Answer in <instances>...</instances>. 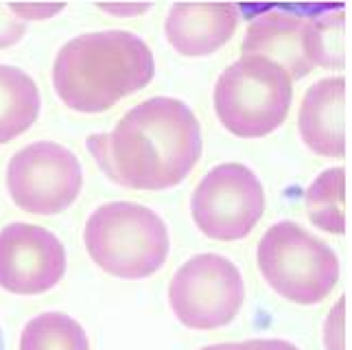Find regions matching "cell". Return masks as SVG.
I'll return each mask as SVG.
<instances>
[{
  "instance_id": "cell-22",
  "label": "cell",
  "mask_w": 352,
  "mask_h": 350,
  "mask_svg": "<svg viewBox=\"0 0 352 350\" xmlns=\"http://www.w3.org/2000/svg\"><path fill=\"white\" fill-rule=\"evenodd\" d=\"M199 350H226V344H212V346H204Z\"/></svg>"
},
{
  "instance_id": "cell-20",
  "label": "cell",
  "mask_w": 352,
  "mask_h": 350,
  "mask_svg": "<svg viewBox=\"0 0 352 350\" xmlns=\"http://www.w3.org/2000/svg\"><path fill=\"white\" fill-rule=\"evenodd\" d=\"M226 350H300L296 344L287 340H248V342H230Z\"/></svg>"
},
{
  "instance_id": "cell-8",
  "label": "cell",
  "mask_w": 352,
  "mask_h": 350,
  "mask_svg": "<svg viewBox=\"0 0 352 350\" xmlns=\"http://www.w3.org/2000/svg\"><path fill=\"white\" fill-rule=\"evenodd\" d=\"M7 193L29 215L51 217L68 210L83 186V168L75 153L53 140L31 142L11 155Z\"/></svg>"
},
{
  "instance_id": "cell-18",
  "label": "cell",
  "mask_w": 352,
  "mask_h": 350,
  "mask_svg": "<svg viewBox=\"0 0 352 350\" xmlns=\"http://www.w3.org/2000/svg\"><path fill=\"white\" fill-rule=\"evenodd\" d=\"M27 35V24L18 20L7 5H0V51L16 46Z\"/></svg>"
},
{
  "instance_id": "cell-15",
  "label": "cell",
  "mask_w": 352,
  "mask_h": 350,
  "mask_svg": "<svg viewBox=\"0 0 352 350\" xmlns=\"http://www.w3.org/2000/svg\"><path fill=\"white\" fill-rule=\"evenodd\" d=\"M20 350H90V340L66 313H40L22 329Z\"/></svg>"
},
{
  "instance_id": "cell-1",
  "label": "cell",
  "mask_w": 352,
  "mask_h": 350,
  "mask_svg": "<svg viewBox=\"0 0 352 350\" xmlns=\"http://www.w3.org/2000/svg\"><path fill=\"white\" fill-rule=\"evenodd\" d=\"M110 182L129 190L179 186L197 166L204 138L197 114L173 96H151L131 107L107 134L86 142Z\"/></svg>"
},
{
  "instance_id": "cell-21",
  "label": "cell",
  "mask_w": 352,
  "mask_h": 350,
  "mask_svg": "<svg viewBox=\"0 0 352 350\" xmlns=\"http://www.w3.org/2000/svg\"><path fill=\"white\" fill-rule=\"evenodd\" d=\"M96 7L116 18H136L151 9V5H96Z\"/></svg>"
},
{
  "instance_id": "cell-6",
  "label": "cell",
  "mask_w": 352,
  "mask_h": 350,
  "mask_svg": "<svg viewBox=\"0 0 352 350\" xmlns=\"http://www.w3.org/2000/svg\"><path fill=\"white\" fill-rule=\"evenodd\" d=\"M245 303V281L228 256L204 252L173 274L168 307L190 331H217L232 324Z\"/></svg>"
},
{
  "instance_id": "cell-19",
  "label": "cell",
  "mask_w": 352,
  "mask_h": 350,
  "mask_svg": "<svg viewBox=\"0 0 352 350\" xmlns=\"http://www.w3.org/2000/svg\"><path fill=\"white\" fill-rule=\"evenodd\" d=\"M7 7L11 14H14L18 20H22L24 24L29 20H51L59 14V11L66 9V5H20V3L18 5L11 3Z\"/></svg>"
},
{
  "instance_id": "cell-4",
  "label": "cell",
  "mask_w": 352,
  "mask_h": 350,
  "mask_svg": "<svg viewBox=\"0 0 352 350\" xmlns=\"http://www.w3.org/2000/svg\"><path fill=\"white\" fill-rule=\"evenodd\" d=\"M294 101V81L261 55H241L214 86V112L236 138H265L287 120Z\"/></svg>"
},
{
  "instance_id": "cell-12",
  "label": "cell",
  "mask_w": 352,
  "mask_h": 350,
  "mask_svg": "<svg viewBox=\"0 0 352 350\" xmlns=\"http://www.w3.org/2000/svg\"><path fill=\"white\" fill-rule=\"evenodd\" d=\"M236 24L234 5H173L164 33L182 57H208L232 40Z\"/></svg>"
},
{
  "instance_id": "cell-13",
  "label": "cell",
  "mask_w": 352,
  "mask_h": 350,
  "mask_svg": "<svg viewBox=\"0 0 352 350\" xmlns=\"http://www.w3.org/2000/svg\"><path fill=\"white\" fill-rule=\"evenodd\" d=\"M40 88L24 70L0 64V144L16 140L38 123Z\"/></svg>"
},
{
  "instance_id": "cell-5",
  "label": "cell",
  "mask_w": 352,
  "mask_h": 350,
  "mask_svg": "<svg viewBox=\"0 0 352 350\" xmlns=\"http://www.w3.org/2000/svg\"><path fill=\"white\" fill-rule=\"evenodd\" d=\"M258 272L287 303L313 307L324 303L339 283L335 250L296 221H278L256 248Z\"/></svg>"
},
{
  "instance_id": "cell-3",
  "label": "cell",
  "mask_w": 352,
  "mask_h": 350,
  "mask_svg": "<svg viewBox=\"0 0 352 350\" xmlns=\"http://www.w3.org/2000/svg\"><path fill=\"white\" fill-rule=\"evenodd\" d=\"M83 245L107 276L144 281L164 267L171 237L155 210L136 201H107L88 217Z\"/></svg>"
},
{
  "instance_id": "cell-2",
  "label": "cell",
  "mask_w": 352,
  "mask_h": 350,
  "mask_svg": "<svg viewBox=\"0 0 352 350\" xmlns=\"http://www.w3.org/2000/svg\"><path fill=\"white\" fill-rule=\"evenodd\" d=\"M155 77L149 44L129 31H92L66 42L53 64V88L79 114H101Z\"/></svg>"
},
{
  "instance_id": "cell-16",
  "label": "cell",
  "mask_w": 352,
  "mask_h": 350,
  "mask_svg": "<svg viewBox=\"0 0 352 350\" xmlns=\"http://www.w3.org/2000/svg\"><path fill=\"white\" fill-rule=\"evenodd\" d=\"M307 57L315 68H346V14H324L309 20Z\"/></svg>"
},
{
  "instance_id": "cell-17",
  "label": "cell",
  "mask_w": 352,
  "mask_h": 350,
  "mask_svg": "<svg viewBox=\"0 0 352 350\" xmlns=\"http://www.w3.org/2000/svg\"><path fill=\"white\" fill-rule=\"evenodd\" d=\"M324 348L346 350V296L337 300L324 322Z\"/></svg>"
},
{
  "instance_id": "cell-9",
  "label": "cell",
  "mask_w": 352,
  "mask_h": 350,
  "mask_svg": "<svg viewBox=\"0 0 352 350\" xmlns=\"http://www.w3.org/2000/svg\"><path fill=\"white\" fill-rule=\"evenodd\" d=\"M66 248L42 226L16 221L0 230V289L14 296H40L66 274Z\"/></svg>"
},
{
  "instance_id": "cell-14",
  "label": "cell",
  "mask_w": 352,
  "mask_h": 350,
  "mask_svg": "<svg viewBox=\"0 0 352 350\" xmlns=\"http://www.w3.org/2000/svg\"><path fill=\"white\" fill-rule=\"evenodd\" d=\"M309 221L326 234H346V168L322 171L305 193Z\"/></svg>"
},
{
  "instance_id": "cell-23",
  "label": "cell",
  "mask_w": 352,
  "mask_h": 350,
  "mask_svg": "<svg viewBox=\"0 0 352 350\" xmlns=\"http://www.w3.org/2000/svg\"><path fill=\"white\" fill-rule=\"evenodd\" d=\"M0 350H5V342H3V329H0Z\"/></svg>"
},
{
  "instance_id": "cell-7",
  "label": "cell",
  "mask_w": 352,
  "mask_h": 350,
  "mask_svg": "<svg viewBox=\"0 0 352 350\" xmlns=\"http://www.w3.org/2000/svg\"><path fill=\"white\" fill-rule=\"evenodd\" d=\"M265 204L258 175L241 162H223L201 177L190 197V215L204 237L232 243L252 234L265 215Z\"/></svg>"
},
{
  "instance_id": "cell-11",
  "label": "cell",
  "mask_w": 352,
  "mask_h": 350,
  "mask_svg": "<svg viewBox=\"0 0 352 350\" xmlns=\"http://www.w3.org/2000/svg\"><path fill=\"white\" fill-rule=\"evenodd\" d=\"M307 29L309 20L289 11H270L250 24L241 42L243 55H261L280 66L291 81L311 75L307 57Z\"/></svg>"
},
{
  "instance_id": "cell-10",
  "label": "cell",
  "mask_w": 352,
  "mask_h": 350,
  "mask_svg": "<svg viewBox=\"0 0 352 350\" xmlns=\"http://www.w3.org/2000/svg\"><path fill=\"white\" fill-rule=\"evenodd\" d=\"M300 136L322 158H346V77L315 81L302 99Z\"/></svg>"
}]
</instances>
